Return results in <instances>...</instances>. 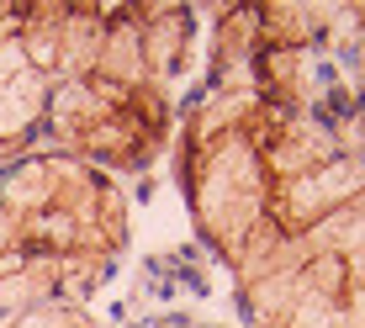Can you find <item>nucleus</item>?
I'll return each instance as SVG.
<instances>
[{
	"mask_svg": "<svg viewBox=\"0 0 365 328\" xmlns=\"http://www.w3.org/2000/svg\"><path fill=\"white\" fill-rule=\"evenodd\" d=\"M143 27V58L159 85H175L191 69V43H196V16L185 6H138Z\"/></svg>",
	"mask_w": 365,
	"mask_h": 328,
	"instance_id": "obj_2",
	"label": "nucleus"
},
{
	"mask_svg": "<svg viewBox=\"0 0 365 328\" xmlns=\"http://www.w3.org/2000/svg\"><path fill=\"white\" fill-rule=\"evenodd\" d=\"M6 328H106V323H96L85 312V302H37V307H27Z\"/></svg>",
	"mask_w": 365,
	"mask_h": 328,
	"instance_id": "obj_3",
	"label": "nucleus"
},
{
	"mask_svg": "<svg viewBox=\"0 0 365 328\" xmlns=\"http://www.w3.org/2000/svg\"><path fill=\"white\" fill-rule=\"evenodd\" d=\"M365 196V154H334L318 170L297 175V180L270 185V228L292 244L307 238L323 217H334L339 207Z\"/></svg>",
	"mask_w": 365,
	"mask_h": 328,
	"instance_id": "obj_1",
	"label": "nucleus"
},
{
	"mask_svg": "<svg viewBox=\"0 0 365 328\" xmlns=\"http://www.w3.org/2000/svg\"><path fill=\"white\" fill-rule=\"evenodd\" d=\"M339 69L349 74L355 91H365V6H360V32H355V43H349V53L339 58Z\"/></svg>",
	"mask_w": 365,
	"mask_h": 328,
	"instance_id": "obj_4",
	"label": "nucleus"
}]
</instances>
